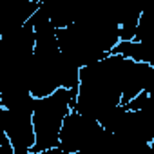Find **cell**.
<instances>
[{"label": "cell", "instance_id": "obj_1", "mask_svg": "<svg viewBox=\"0 0 154 154\" xmlns=\"http://www.w3.org/2000/svg\"><path fill=\"white\" fill-rule=\"evenodd\" d=\"M74 105V96L65 89L58 87L53 93L33 100V131L35 145L29 154H47L49 150H58V134L63 118Z\"/></svg>", "mask_w": 154, "mask_h": 154}]
</instances>
